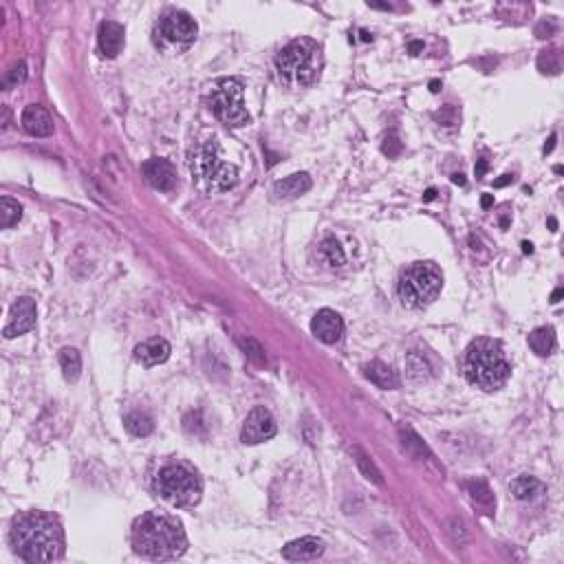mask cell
I'll return each mask as SVG.
<instances>
[{
  "label": "cell",
  "instance_id": "1",
  "mask_svg": "<svg viewBox=\"0 0 564 564\" xmlns=\"http://www.w3.org/2000/svg\"><path fill=\"white\" fill-rule=\"evenodd\" d=\"M9 540L25 562H55L64 556V531L55 516L27 511L11 525Z\"/></svg>",
  "mask_w": 564,
  "mask_h": 564
},
{
  "label": "cell",
  "instance_id": "2",
  "mask_svg": "<svg viewBox=\"0 0 564 564\" xmlns=\"http://www.w3.org/2000/svg\"><path fill=\"white\" fill-rule=\"evenodd\" d=\"M132 546L148 560H177L186 553L188 538L174 516L150 511L135 523Z\"/></svg>",
  "mask_w": 564,
  "mask_h": 564
},
{
  "label": "cell",
  "instance_id": "3",
  "mask_svg": "<svg viewBox=\"0 0 564 564\" xmlns=\"http://www.w3.org/2000/svg\"><path fill=\"white\" fill-rule=\"evenodd\" d=\"M463 373L472 386L481 390H496L511 375V364L498 340H474L463 355Z\"/></svg>",
  "mask_w": 564,
  "mask_h": 564
},
{
  "label": "cell",
  "instance_id": "4",
  "mask_svg": "<svg viewBox=\"0 0 564 564\" xmlns=\"http://www.w3.org/2000/svg\"><path fill=\"white\" fill-rule=\"evenodd\" d=\"M278 80L289 88H307L313 86L324 67L322 47L311 38H298L280 49L273 60Z\"/></svg>",
  "mask_w": 564,
  "mask_h": 564
},
{
  "label": "cell",
  "instance_id": "5",
  "mask_svg": "<svg viewBox=\"0 0 564 564\" xmlns=\"http://www.w3.org/2000/svg\"><path fill=\"white\" fill-rule=\"evenodd\" d=\"M188 167L196 188L205 194L227 192L238 183L236 165L223 157L221 144L216 139L196 144L188 155Z\"/></svg>",
  "mask_w": 564,
  "mask_h": 564
},
{
  "label": "cell",
  "instance_id": "6",
  "mask_svg": "<svg viewBox=\"0 0 564 564\" xmlns=\"http://www.w3.org/2000/svg\"><path fill=\"white\" fill-rule=\"evenodd\" d=\"M155 490L157 494L167 502V505L179 507V509H190L201 500L203 494V483L186 463H167L159 469L155 479Z\"/></svg>",
  "mask_w": 564,
  "mask_h": 564
},
{
  "label": "cell",
  "instance_id": "7",
  "mask_svg": "<svg viewBox=\"0 0 564 564\" xmlns=\"http://www.w3.org/2000/svg\"><path fill=\"white\" fill-rule=\"evenodd\" d=\"M443 289V273L434 263H415L401 271L399 298L408 309H425Z\"/></svg>",
  "mask_w": 564,
  "mask_h": 564
},
{
  "label": "cell",
  "instance_id": "8",
  "mask_svg": "<svg viewBox=\"0 0 564 564\" xmlns=\"http://www.w3.org/2000/svg\"><path fill=\"white\" fill-rule=\"evenodd\" d=\"M209 111L214 113L223 124L240 128L249 124V113L245 109V102H242V82L236 78H225L219 80L212 86L209 95H207Z\"/></svg>",
  "mask_w": 564,
  "mask_h": 564
},
{
  "label": "cell",
  "instance_id": "9",
  "mask_svg": "<svg viewBox=\"0 0 564 564\" xmlns=\"http://www.w3.org/2000/svg\"><path fill=\"white\" fill-rule=\"evenodd\" d=\"M199 27L186 11H167L155 27V44L165 51H183L194 42Z\"/></svg>",
  "mask_w": 564,
  "mask_h": 564
},
{
  "label": "cell",
  "instance_id": "10",
  "mask_svg": "<svg viewBox=\"0 0 564 564\" xmlns=\"http://www.w3.org/2000/svg\"><path fill=\"white\" fill-rule=\"evenodd\" d=\"M273 434H276V419H273L267 408H254L240 430L242 443L247 446L263 443V441H269Z\"/></svg>",
  "mask_w": 564,
  "mask_h": 564
},
{
  "label": "cell",
  "instance_id": "11",
  "mask_svg": "<svg viewBox=\"0 0 564 564\" xmlns=\"http://www.w3.org/2000/svg\"><path fill=\"white\" fill-rule=\"evenodd\" d=\"M34 326H36V300L25 296L18 302H13L5 326V338L7 340L18 338V335L29 333Z\"/></svg>",
  "mask_w": 564,
  "mask_h": 564
},
{
  "label": "cell",
  "instance_id": "12",
  "mask_svg": "<svg viewBox=\"0 0 564 564\" xmlns=\"http://www.w3.org/2000/svg\"><path fill=\"white\" fill-rule=\"evenodd\" d=\"M146 181L159 192H172L177 188V170L165 159H148L142 165Z\"/></svg>",
  "mask_w": 564,
  "mask_h": 564
},
{
  "label": "cell",
  "instance_id": "13",
  "mask_svg": "<svg viewBox=\"0 0 564 564\" xmlns=\"http://www.w3.org/2000/svg\"><path fill=\"white\" fill-rule=\"evenodd\" d=\"M311 331L319 342L335 344V342H340V338L344 335V319L340 317V313H335L331 309H322L315 313L311 322Z\"/></svg>",
  "mask_w": 564,
  "mask_h": 564
},
{
  "label": "cell",
  "instance_id": "14",
  "mask_svg": "<svg viewBox=\"0 0 564 564\" xmlns=\"http://www.w3.org/2000/svg\"><path fill=\"white\" fill-rule=\"evenodd\" d=\"M322 553H324V542L313 536L294 540L282 549V558L289 562H309V560H317Z\"/></svg>",
  "mask_w": 564,
  "mask_h": 564
},
{
  "label": "cell",
  "instance_id": "15",
  "mask_svg": "<svg viewBox=\"0 0 564 564\" xmlns=\"http://www.w3.org/2000/svg\"><path fill=\"white\" fill-rule=\"evenodd\" d=\"M20 121H22V128L32 137H49V135H53V119L47 113V109H42L40 104L27 106Z\"/></svg>",
  "mask_w": 564,
  "mask_h": 564
},
{
  "label": "cell",
  "instance_id": "16",
  "mask_svg": "<svg viewBox=\"0 0 564 564\" xmlns=\"http://www.w3.org/2000/svg\"><path fill=\"white\" fill-rule=\"evenodd\" d=\"M311 177L307 172H298V174H291L282 181H278L276 186H273L271 194L276 201H291V199H298L304 192L311 190Z\"/></svg>",
  "mask_w": 564,
  "mask_h": 564
},
{
  "label": "cell",
  "instance_id": "17",
  "mask_svg": "<svg viewBox=\"0 0 564 564\" xmlns=\"http://www.w3.org/2000/svg\"><path fill=\"white\" fill-rule=\"evenodd\" d=\"M97 44L99 51L106 57H117L121 47H124V27L115 20H106L99 25V34H97Z\"/></svg>",
  "mask_w": 564,
  "mask_h": 564
},
{
  "label": "cell",
  "instance_id": "18",
  "mask_svg": "<svg viewBox=\"0 0 564 564\" xmlns=\"http://www.w3.org/2000/svg\"><path fill=\"white\" fill-rule=\"evenodd\" d=\"M167 357H170V344L161 338H152V340H146L144 344H139L135 348V359L139 362L142 366H157V364H163Z\"/></svg>",
  "mask_w": 564,
  "mask_h": 564
},
{
  "label": "cell",
  "instance_id": "19",
  "mask_svg": "<svg viewBox=\"0 0 564 564\" xmlns=\"http://www.w3.org/2000/svg\"><path fill=\"white\" fill-rule=\"evenodd\" d=\"M364 375L371 379V382L379 388H386V390H394L399 388V377L394 373L388 364L384 362H371L364 366Z\"/></svg>",
  "mask_w": 564,
  "mask_h": 564
},
{
  "label": "cell",
  "instance_id": "20",
  "mask_svg": "<svg viewBox=\"0 0 564 564\" xmlns=\"http://www.w3.org/2000/svg\"><path fill=\"white\" fill-rule=\"evenodd\" d=\"M529 346L536 355L546 357L551 355V350L556 348V331L551 326H540L529 335Z\"/></svg>",
  "mask_w": 564,
  "mask_h": 564
},
{
  "label": "cell",
  "instance_id": "21",
  "mask_svg": "<svg viewBox=\"0 0 564 564\" xmlns=\"http://www.w3.org/2000/svg\"><path fill=\"white\" fill-rule=\"evenodd\" d=\"M509 490L511 494L518 498V500H531V498H536L542 490H544V485L536 479V476H518L509 483Z\"/></svg>",
  "mask_w": 564,
  "mask_h": 564
},
{
  "label": "cell",
  "instance_id": "22",
  "mask_svg": "<svg viewBox=\"0 0 564 564\" xmlns=\"http://www.w3.org/2000/svg\"><path fill=\"white\" fill-rule=\"evenodd\" d=\"M60 369H62V375L67 382H75L82 373V357L75 348L67 346L60 350Z\"/></svg>",
  "mask_w": 564,
  "mask_h": 564
},
{
  "label": "cell",
  "instance_id": "23",
  "mask_svg": "<svg viewBox=\"0 0 564 564\" xmlns=\"http://www.w3.org/2000/svg\"><path fill=\"white\" fill-rule=\"evenodd\" d=\"M124 425L132 436H142V439L152 434V430H155V421H152L146 413H130L124 419Z\"/></svg>",
  "mask_w": 564,
  "mask_h": 564
},
{
  "label": "cell",
  "instance_id": "24",
  "mask_svg": "<svg viewBox=\"0 0 564 564\" xmlns=\"http://www.w3.org/2000/svg\"><path fill=\"white\" fill-rule=\"evenodd\" d=\"M20 219H22L20 203L9 199V196H3V199H0V227L9 230V227H13Z\"/></svg>",
  "mask_w": 564,
  "mask_h": 564
},
{
  "label": "cell",
  "instance_id": "25",
  "mask_svg": "<svg viewBox=\"0 0 564 564\" xmlns=\"http://www.w3.org/2000/svg\"><path fill=\"white\" fill-rule=\"evenodd\" d=\"M319 256H322V261L331 267H342L344 265V252L340 247V242L335 238H326L322 245H319Z\"/></svg>",
  "mask_w": 564,
  "mask_h": 564
},
{
  "label": "cell",
  "instance_id": "26",
  "mask_svg": "<svg viewBox=\"0 0 564 564\" xmlns=\"http://www.w3.org/2000/svg\"><path fill=\"white\" fill-rule=\"evenodd\" d=\"M355 452V461H357V467L364 472V476L369 479V481H373V483H377V485H384V479H382V472H379L377 467H375V463L369 459V456L364 454V450H359V448H355L353 450Z\"/></svg>",
  "mask_w": 564,
  "mask_h": 564
},
{
  "label": "cell",
  "instance_id": "27",
  "mask_svg": "<svg viewBox=\"0 0 564 564\" xmlns=\"http://www.w3.org/2000/svg\"><path fill=\"white\" fill-rule=\"evenodd\" d=\"M25 80H27V64L20 60V62L11 64L9 71H5V75H3V88L5 90H11V88L20 86Z\"/></svg>",
  "mask_w": 564,
  "mask_h": 564
},
{
  "label": "cell",
  "instance_id": "28",
  "mask_svg": "<svg viewBox=\"0 0 564 564\" xmlns=\"http://www.w3.org/2000/svg\"><path fill=\"white\" fill-rule=\"evenodd\" d=\"M465 485H467V490H469L472 498H474L476 502H481V505H485V507H492L494 496H492L490 487H487V483H485V481L476 479V481H467Z\"/></svg>",
  "mask_w": 564,
  "mask_h": 564
},
{
  "label": "cell",
  "instance_id": "29",
  "mask_svg": "<svg viewBox=\"0 0 564 564\" xmlns=\"http://www.w3.org/2000/svg\"><path fill=\"white\" fill-rule=\"evenodd\" d=\"M406 366H408V375L413 377V379H417V382H419V379H425V377L430 375V366H428V362H425V357L419 355V353H410Z\"/></svg>",
  "mask_w": 564,
  "mask_h": 564
},
{
  "label": "cell",
  "instance_id": "30",
  "mask_svg": "<svg viewBox=\"0 0 564 564\" xmlns=\"http://www.w3.org/2000/svg\"><path fill=\"white\" fill-rule=\"evenodd\" d=\"M238 344L242 346V350H245V355H247L252 362H256V364H265V362H267L263 346L258 344L256 340H252V338H242V340H238Z\"/></svg>",
  "mask_w": 564,
  "mask_h": 564
},
{
  "label": "cell",
  "instance_id": "31",
  "mask_svg": "<svg viewBox=\"0 0 564 564\" xmlns=\"http://www.w3.org/2000/svg\"><path fill=\"white\" fill-rule=\"evenodd\" d=\"M384 152H386L388 157H397L399 152H401V142H399L394 135L386 137V142H384Z\"/></svg>",
  "mask_w": 564,
  "mask_h": 564
},
{
  "label": "cell",
  "instance_id": "32",
  "mask_svg": "<svg viewBox=\"0 0 564 564\" xmlns=\"http://www.w3.org/2000/svg\"><path fill=\"white\" fill-rule=\"evenodd\" d=\"M511 181H514V177L511 174H505V177H500V179L494 181V188H502V186H507V183H511Z\"/></svg>",
  "mask_w": 564,
  "mask_h": 564
},
{
  "label": "cell",
  "instance_id": "33",
  "mask_svg": "<svg viewBox=\"0 0 564 564\" xmlns=\"http://www.w3.org/2000/svg\"><path fill=\"white\" fill-rule=\"evenodd\" d=\"M485 172H487V161L485 159H479V163H476V177L481 179V177H485Z\"/></svg>",
  "mask_w": 564,
  "mask_h": 564
},
{
  "label": "cell",
  "instance_id": "34",
  "mask_svg": "<svg viewBox=\"0 0 564 564\" xmlns=\"http://www.w3.org/2000/svg\"><path fill=\"white\" fill-rule=\"evenodd\" d=\"M562 294H564V289H562V287H558L556 291L551 294V302H553V304H558V302H560V298H562Z\"/></svg>",
  "mask_w": 564,
  "mask_h": 564
},
{
  "label": "cell",
  "instance_id": "35",
  "mask_svg": "<svg viewBox=\"0 0 564 564\" xmlns=\"http://www.w3.org/2000/svg\"><path fill=\"white\" fill-rule=\"evenodd\" d=\"M492 203H494V196H492V194H485L483 199H481V205H483V207H490Z\"/></svg>",
  "mask_w": 564,
  "mask_h": 564
},
{
  "label": "cell",
  "instance_id": "36",
  "mask_svg": "<svg viewBox=\"0 0 564 564\" xmlns=\"http://www.w3.org/2000/svg\"><path fill=\"white\" fill-rule=\"evenodd\" d=\"M423 49V42H413L410 44V53H419Z\"/></svg>",
  "mask_w": 564,
  "mask_h": 564
},
{
  "label": "cell",
  "instance_id": "37",
  "mask_svg": "<svg viewBox=\"0 0 564 564\" xmlns=\"http://www.w3.org/2000/svg\"><path fill=\"white\" fill-rule=\"evenodd\" d=\"M553 146H556V135L549 137V144L544 146V152H551V150H553Z\"/></svg>",
  "mask_w": 564,
  "mask_h": 564
},
{
  "label": "cell",
  "instance_id": "38",
  "mask_svg": "<svg viewBox=\"0 0 564 564\" xmlns=\"http://www.w3.org/2000/svg\"><path fill=\"white\" fill-rule=\"evenodd\" d=\"M434 196H436V190H434V188H430L428 192H425V194H423V199H425V201H432V199H434Z\"/></svg>",
  "mask_w": 564,
  "mask_h": 564
},
{
  "label": "cell",
  "instance_id": "39",
  "mask_svg": "<svg viewBox=\"0 0 564 564\" xmlns=\"http://www.w3.org/2000/svg\"><path fill=\"white\" fill-rule=\"evenodd\" d=\"M452 181L456 183V186H465V179H463V174H454V177H452Z\"/></svg>",
  "mask_w": 564,
  "mask_h": 564
},
{
  "label": "cell",
  "instance_id": "40",
  "mask_svg": "<svg viewBox=\"0 0 564 564\" xmlns=\"http://www.w3.org/2000/svg\"><path fill=\"white\" fill-rule=\"evenodd\" d=\"M523 252L525 254H533V245H531V242H523Z\"/></svg>",
  "mask_w": 564,
  "mask_h": 564
},
{
  "label": "cell",
  "instance_id": "41",
  "mask_svg": "<svg viewBox=\"0 0 564 564\" xmlns=\"http://www.w3.org/2000/svg\"><path fill=\"white\" fill-rule=\"evenodd\" d=\"M439 88H441V82H436V80L430 82V90H432V93H439Z\"/></svg>",
  "mask_w": 564,
  "mask_h": 564
},
{
  "label": "cell",
  "instance_id": "42",
  "mask_svg": "<svg viewBox=\"0 0 564 564\" xmlns=\"http://www.w3.org/2000/svg\"><path fill=\"white\" fill-rule=\"evenodd\" d=\"M549 227H551V232H558V221L556 219H549Z\"/></svg>",
  "mask_w": 564,
  "mask_h": 564
},
{
  "label": "cell",
  "instance_id": "43",
  "mask_svg": "<svg viewBox=\"0 0 564 564\" xmlns=\"http://www.w3.org/2000/svg\"><path fill=\"white\" fill-rule=\"evenodd\" d=\"M371 38H373V36H371L369 32H362V40H366V42H369Z\"/></svg>",
  "mask_w": 564,
  "mask_h": 564
}]
</instances>
